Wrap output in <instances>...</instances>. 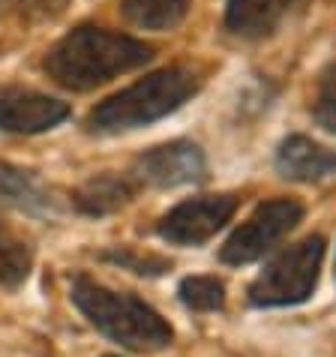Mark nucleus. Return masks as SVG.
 Wrapping results in <instances>:
<instances>
[{
	"mask_svg": "<svg viewBox=\"0 0 336 357\" xmlns=\"http://www.w3.org/2000/svg\"><path fill=\"white\" fill-rule=\"evenodd\" d=\"M237 198L234 195H204L195 202H183L168 211L160 222V237L177 246H199L220 231L234 216Z\"/></svg>",
	"mask_w": 336,
	"mask_h": 357,
	"instance_id": "nucleus-6",
	"label": "nucleus"
},
{
	"mask_svg": "<svg viewBox=\"0 0 336 357\" xmlns=\"http://www.w3.org/2000/svg\"><path fill=\"white\" fill-rule=\"evenodd\" d=\"M276 168L285 181L312 183L336 172V153L306 135H291L285 138L280 153H276Z\"/></svg>",
	"mask_w": 336,
	"mask_h": 357,
	"instance_id": "nucleus-9",
	"label": "nucleus"
},
{
	"mask_svg": "<svg viewBox=\"0 0 336 357\" xmlns=\"http://www.w3.org/2000/svg\"><path fill=\"white\" fill-rule=\"evenodd\" d=\"M151 45L102 27H78L63 36L45 57V73L69 91H91L114 75L151 61Z\"/></svg>",
	"mask_w": 336,
	"mask_h": 357,
	"instance_id": "nucleus-1",
	"label": "nucleus"
},
{
	"mask_svg": "<svg viewBox=\"0 0 336 357\" xmlns=\"http://www.w3.org/2000/svg\"><path fill=\"white\" fill-rule=\"evenodd\" d=\"M72 301L87 315L96 331L108 340L121 342L132 351H160L171 345L174 331L151 303L138 301L135 294H121L105 285L75 276L72 280Z\"/></svg>",
	"mask_w": 336,
	"mask_h": 357,
	"instance_id": "nucleus-2",
	"label": "nucleus"
},
{
	"mask_svg": "<svg viewBox=\"0 0 336 357\" xmlns=\"http://www.w3.org/2000/svg\"><path fill=\"white\" fill-rule=\"evenodd\" d=\"M69 108L61 99L31 93V91H9L0 96V130L3 132H45L66 121Z\"/></svg>",
	"mask_w": 336,
	"mask_h": 357,
	"instance_id": "nucleus-8",
	"label": "nucleus"
},
{
	"mask_svg": "<svg viewBox=\"0 0 336 357\" xmlns=\"http://www.w3.org/2000/svg\"><path fill=\"white\" fill-rule=\"evenodd\" d=\"M303 207L291 198H276L255 207V213L246 220L222 246V261L225 264H250L270 252L294 225L300 222Z\"/></svg>",
	"mask_w": 336,
	"mask_h": 357,
	"instance_id": "nucleus-5",
	"label": "nucleus"
},
{
	"mask_svg": "<svg viewBox=\"0 0 336 357\" xmlns=\"http://www.w3.org/2000/svg\"><path fill=\"white\" fill-rule=\"evenodd\" d=\"M181 301L195 312H213L222 310L225 289L216 276H186L181 282Z\"/></svg>",
	"mask_w": 336,
	"mask_h": 357,
	"instance_id": "nucleus-15",
	"label": "nucleus"
},
{
	"mask_svg": "<svg viewBox=\"0 0 336 357\" xmlns=\"http://www.w3.org/2000/svg\"><path fill=\"white\" fill-rule=\"evenodd\" d=\"M207 162L192 142H171L147 151L135 162V181L153 186H183L204 181Z\"/></svg>",
	"mask_w": 336,
	"mask_h": 357,
	"instance_id": "nucleus-7",
	"label": "nucleus"
},
{
	"mask_svg": "<svg viewBox=\"0 0 336 357\" xmlns=\"http://www.w3.org/2000/svg\"><path fill=\"white\" fill-rule=\"evenodd\" d=\"M190 9V0H123V15L147 31H168Z\"/></svg>",
	"mask_w": 336,
	"mask_h": 357,
	"instance_id": "nucleus-12",
	"label": "nucleus"
},
{
	"mask_svg": "<svg viewBox=\"0 0 336 357\" xmlns=\"http://www.w3.org/2000/svg\"><path fill=\"white\" fill-rule=\"evenodd\" d=\"M303 0H229L225 24L237 36H268L298 9Z\"/></svg>",
	"mask_w": 336,
	"mask_h": 357,
	"instance_id": "nucleus-10",
	"label": "nucleus"
},
{
	"mask_svg": "<svg viewBox=\"0 0 336 357\" xmlns=\"http://www.w3.org/2000/svg\"><path fill=\"white\" fill-rule=\"evenodd\" d=\"M195 93V75L186 66H168L142 78L126 91L108 96L87 117V126L96 132H123L147 126L171 114Z\"/></svg>",
	"mask_w": 336,
	"mask_h": 357,
	"instance_id": "nucleus-3",
	"label": "nucleus"
},
{
	"mask_svg": "<svg viewBox=\"0 0 336 357\" xmlns=\"http://www.w3.org/2000/svg\"><path fill=\"white\" fill-rule=\"evenodd\" d=\"M138 181H132L130 174H100L93 181H87L84 186H78L72 202L82 213L87 216H105L114 213L135 195Z\"/></svg>",
	"mask_w": 336,
	"mask_h": 357,
	"instance_id": "nucleus-11",
	"label": "nucleus"
},
{
	"mask_svg": "<svg viewBox=\"0 0 336 357\" xmlns=\"http://www.w3.org/2000/svg\"><path fill=\"white\" fill-rule=\"evenodd\" d=\"M33 267V252L24 237H18L13 228L0 225V285L18 289Z\"/></svg>",
	"mask_w": 336,
	"mask_h": 357,
	"instance_id": "nucleus-13",
	"label": "nucleus"
},
{
	"mask_svg": "<svg viewBox=\"0 0 336 357\" xmlns=\"http://www.w3.org/2000/svg\"><path fill=\"white\" fill-rule=\"evenodd\" d=\"M0 204L22 207V211H39V207L48 204V198L39 190L33 174H27L9 162H0Z\"/></svg>",
	"mask_w": 336,
	"mask_h": 357,
	"instance_id": "nucleus-14",
	"label": "nucleus"
},
{
	"mask_svg": "<svg viewBox=\"0 0 336 357\" xmlns=\"http://www.w3.org/2000/svg\"><path fill=\"white\" fill-rule=\"evenodd\" d=\"M312 114L328 132H336V63L324 69V75L319 82V93H315Z\"/></svg>",
	"mask_w": 336,
	"mask_h": 357,
	"instance_id": "nucleus-16",
	"label": "nucleus"
},
{
	"mask_svg": "<svg viewBox=\"0 0 336 357\" xmlns=\"http://www.w3.org/2000/svg\"><path fill=\"white\" fill-rule=\"evenodd\" d=\"M18 15L27 18V22H45V18L61 15L69 0H13Z\"/></svg>",
	"mask_w": 336,
	"mask_h": 357,
	"instance_id": "nucleus-18",
	"label": "nucleus"
},
{
	"mask_svg": "<svg viewBox=\"0 0 336 357\" xmlns=\"http://www.w3.org/2000/svg\"><path fill=\"white\" fill-rule=\"evenodd\" d=\"M324 261V237H306L298 246L285 250L282 255L264 267L259 280L250 285L252 306H291L303 303L319 285Z\"/></svg>",
	"mask_w": 336,
	"mask_h": 357,
	"instance_id": "nucleus-4",
	"label": "nucleus"
},
{
	"mask_svg": "<svg viewBox=\"0 0 336 357\" xmlns=\"http://www.w3.org/2000/svg\"><path fill=\"white\" fill-rule=\"evenodd\" d=\"M108 357H112V354H108Z\"/></svg>",
	"mask_w": 336,
	"mask_h": 357,
	"instance_id": "nucleus-19",
	"label": "nucleus"
},
{
	"mask_svg": "<svg viewBox=\"0 0 336 357\" xmlns=\"http://www.w3.org/2000/svg\"><path fill=\"white\" fill-rule=\"evenodd\" d=\"M105 259L108 261H114V264H123V267H130V271L135 273H162L168 271V261L165 259H156V255H138L132 250H114V252H105Z\"/></svg>",
	"mask_w": 336,
	"mask_h": 357,
	"instance_id": "nucleus-17",
	"label": "nucleus"
}]
</instances>
